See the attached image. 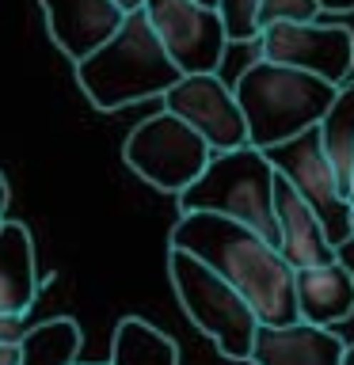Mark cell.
I'll return each mask as SVG.
<instances>
[{
	"label": "cell",
	"instance_id": "cell-19",
	"mask_svg": "<svg viewBox=\"0 0 354 365\" xmlns=\"http://www.w3.org/2000/svg\"><path fill=\"white\" fill-rule=\"evenodd\" d=\"M259 8L263 0H217L228 42H259Z\"/></svg>",
	"mask_w": 354,
	"mask_h": 365
},
{
	"label": "cell",
	"instance_id": "cell-13",
	"mask_svg": "<svg viewBox=\"0 0 354 365\" xmlns=\"http://www.w3.org/2000/svg\"><path fill=\"white\" fill-rule=\"evenodd\" d=\"M347 342L331 327L316 324H285V327H259L251 365H343Z\"/></svg>",
	"mask_w": 354,
	"mask_h": 365
},
{
	"label": "cell",
	"instance_id": "cell-15",
	"mask_svg": "<svg viewBox=\"0 0 354 365\" xmlns=\"http://www.w3.org/2000/svg\"><path fill=\"white\" fill-rule=\"evenodd\" d=\"M39 289L42 278L39 267H34V240L27 225L4 217L0 221V312L27 319Z\"/></svg>",
	"mask_w": 354,
	"mask_h": 365
},
{
	"label": "cell",
	"instance_id": "cell-30",
	"mask_svg": "<svg viewBox=\"0 0 354 365\" xmlns=\"http://www.w3.org/2000/svg\"><path fill=\"white\" fill-rule=\"evenodd\" d=\"M0 221H4V217H0Z\"/></svg>",
	"mask_w": 354,
	"mask_h": 365
},
{
	"label": "cell",
	"instance_id": "cell-20",
	"mask_svg": "<svg viewBox=\"0 0 354 365\" xmlns=\"http://www.w3.org/2000/svg\"><path fill=\"white\" fill-rule=\"evenodd\" d=\"M313 19H320L316 0H263L259 34H263V27H274V23H313Z\"/></svg>",
	"mask_w": 354,
	"mask_h": 365
},
{
	"label": "cell",
	"instance_id": "cell-5",
	"mask_svg": "<svg viewBox=\"0 0 354 365\" xmlns=\"http://www.w3.org/2000/svg\"><path fill=\"white\" fill-rule=\"evenodd\" d=\"M168 278L187 319L213 342L217 354L228 361H251V346L263 324L244 297L183 247H168Z\"/></svg>",
	"mask_w": 354,
	"mask_h": 365
},
{
	"label": "cell",
	"instance_id": "cell-21",
	"mask_svg": "<svg viewBox=\"0 0 354 365\" xmlns=\"http://www.w3.org/2000/svg\"><path fill=\"white\" fill-rule=\"evenodd\" d=\"M23 335H27V327H23V316H4V312H0V342H11V346H19Z\"/></svg>",
	"mask_w": 354,
	"mask_h": 365
},
{
	"label": "cell",
	"instance_id": "cell-16",
	"mask_svg": "<svg viewBox=\"0 0 354 365\" xmlns=\"http://www.w3.org/2000/svg\"><path fill=\"white\" fill-rule=\"evenodd\" d=\"M111 365H179V346L148 319L126 316L111 339Z\"/></svg>",
	"mask_w": 354,
	"mask_h": 365
},
{
	"label": "cell",
	"instance_id": "cell-10",
	"mask_svg": "<svg viewBox=\"0 0 354 365\" xmlns=\"http://www.w3.org/2000/svg\"><path fill=\"white\" fill-rule=\"evenodd\" d=\"M164 110L183 118L191 130H198L213 153H233L248 145V122L236 103V91L217 73L183 76L164 96Z\"/></svg>",
	"mask_w": 354,
	"mask_h": 365
},
{
	"label": "cell",
	"instance_id": "cell-7",
	"mask_svg": "<svg viewBox=\"0 0 354 365\" xmlns=\"http://www.w3.org/2000/svg\"><path fill=\"white\" fill-rule=\"evenodd\" d=\"M263 156H267L270 168L313 205V213L320 217V225H324L331 244L335 247L347 244L354 236V205H350L347 190H343L335 168H331V160L324 153L320 125L290 137V141H282V145L263 148Z\"/></svg>",
	"mask_w": 354,
	"mask_h": 365
},
{
	"label": "cell",
	"instance_id": "cell-8",
	"mask_svg": "<svg viewBox=\"0 0 354 365\" xmlns=\"http://www.w3.org/2000/svg\"><path fill=\"white\" fill-rule=\"evenodd\" d=\"M145 16L183 76L217 73L228 53V34L217 8L198 0H145Z\"/></svg>",
	"mask_w": 354,
	"mask_h": 365
},
{
	"label": "cell",
	"instance_id": "cell-9",
	"mask_svg": "<svg viewBox=\"0 0 354 365\" xmlns=\"http://www.w3.org/2000/svg\"><path fill=\"white\" fill-rule=\"evenodd\" d=\"M259 57L301 73H313L328 84H347L354 73V31L343 23H274L259 34Z\"/></svg>",
	"mask_w": 354,
	"mask_h": 365
},
{
	"label": "cell",
	"instance_id": "cell-12",
	"mask_svg": "<svg viewBox=\"0 0 354 365\" xmlns=\"http://www.w3.org/2000/svg\"><path fill=\"white\" fill-rule=\"evenodd\" d=\"M274 221H278V251L293 270L339 262V247L328 240L320 217L313 213V205L282 175L274 179Z\"/></svg>",
	"mask_w": 354,
	"mask_h": 365
},
{
	"label": "cell",
	"instance_id": "cell-24",
	"mask_svg": "<svg viewBox=\"0 0 354 365\" xmlns=\"http://www.w3.org/2000/svg\"><path fill=\"white\" fill-rule=\"evenodd\" d=\"M114 4H118L126 16H130V11H141V8H145V0H114Z\"/></svg>",
	"mask_w": 354,
	"mask_h": 365
},
{
	"label": "cell",
	"instance_id": "cell-26",
	"mask_svg": "<svg viewBox=\"0 0 354 365\" xmlns=\"http://www.w3.org/2000/svg\"><path fill=\"white\" fill-rule=\"evenodd\" d=\"M343 365H354V342L347 346V358H343Z\"/></svg>",
	"mask_w": 354,
	"mask_h": 365
},
{
	"label": "cell",
	"instance_id": "cell-6",
	"mask_svg": "<svg viewBox=\"0 0 354 365\" xmlns=\"http://www.w3.org/2000/svg\"><path fill=\"white\" fill-rule=\"evenodd\" d=\"M213 148L206 145L198 130H191L171 110H160L141 125H133L122 145V160L133 175H141L148 187L183 194L206 171Z\"/></svg>",
	"mask_w": 354,
	"mask_h": 365
},
{
	"label": "cell",
	"instance_id": "cell-27",
	"mask_svg": "<svg viewBox=\"0 0 354 365\" xmlns=\"http://www.w3.org/2000/svg\"><path fill=\"white\" fill-rule=\"evenodd\" d=\"M198 4H206V8H217V0H198Z\"/></svg>",
	"mask_w": 354,
	"mask_h": 365
},
{
	"label": "cell",
	"instance_id": "cell-23",
	"mask_svg": "<svg viewBox=\"0 0 354 365\" xmlns=\"http://www.w3.org/2000/svg\"><path fill=\"white\" fill-rule=\"evenodd\" d=\"M320 11H354V0H316Z\"/></svg>",
	"mask_w": 354,
	"mask_h": 365
},
{
	"label": "cell",
	"instance_id": "cell-4",
	"mask_svg": "<svg viewBox=\"0 0 354 365\" xmlns=\"http://www.w3.org/2000/svg\"><path fill=\"white\" fill-rule=\"evenodd\" d=\"M274 179H278V171L270 168V160L256 145L233 148V153H213L206 171L179 194V213L228 217V221L256 228L263 240H270L278 247Z\"/></svg>",
	"mask_w": 354,
	"mask_h": 365
},
{
	"label": "cell",
	"instance_id": "cell-22",
	"mask_svg": "<svg viewBox=\"0 0 354 365\" xmlns=\"http://www.w3.org/2000/svg\"><path fill=\"white\" fill-rule=\"evenodd\" d=\"M0 365H19V346H11V342H0Z\"/></svg>",
	"mask_w": 354,
	"mask_h": 365
},
{
	"label": "cell",
	"instance_id": "cell-11",
	"mask_svg": "<svg viewBox=\"0 0 354 365\" xmlns=\"http://www.w3.org/2000/svg\"><path fill=\"white\" fill-rule=\"evenodd\" d=\"M39 4L54 46L73 65L88 61L126 23V11L114 0H39Z\"/></svg>",
	"mask_w": 354,
	"mask_h": 365
},
{
	"label": "cell",
	"instance_id": "cell-14",
	"mask_svg": "<svg viewBox=\"0 0 354 365\" xmlns=\"http://www.w3.org/2000/svg\"><path fill=\"white\" fill-rule=\"evenodd\" d=\"M293 297L297 319L316 327H335L354 316V274L343 262L293 270Z\"/></svg>",
	"mask_w": 354,
	"mask_h": 365
},
{
	"label": "cell",
	"instance_id": "cell-29",
	"mask_svg": "<svg viewBox=\"0 0 354 365\" xmlns=\"http://www.w3.org/2000/svg\"><path fill=\"white\" fill-rule=\"evenodd\" d=\"M350 205H354V182H350Z\"/></svg>",
	"mask_w": 354,
	"mask_h": 365
},
{
	"label": "cell",
	"instance_id": "cell-25",
	"mask_svg": "<svg viewBox=\"0 0 354 365\" xmlns=\"http://www.w3.org/2000/svg\"><path fill=\"white\" fill-rule=\"evenodd\" d=\"M8 213V182H4V175H0V217Z\"/></svg>",
	"mask_w": 354,
	"mask_h": 365
},
{
	"label": "cell",
	"instance_id": "cell-3",
	"mask_svg": "<svg viewBox=\"0 0 354 365\" xmlns=\"http://www.w3.org/2000/svg\"><path fill=\"white\" fill-rule=\"evenodd\" d=\"M233 91L248 122V145L270 148L324 122L339 88L301 68L256 57L236 76Z\"/></svg>",
	"mask_w": 354,
	"mask_h": 365
},
{
	"label": "cell",
	"instance_id": "cell-2",
	"mask_svg": "<svg viewBox=\"0 0 354 365\" xmlns=\"http://www.w3.org/2000/svg\"><path fill=\"white\" fill-rule=\"evenodd\" d=\"M179 80L183 73L168 57L145 8L130 11L118 34L107 46H99L88 61L76 65V84L96 110H122L130 103L156 96L164 99Z\"/></svg>",
	"mask_w": 354,
	"mask_h": 365
},
{
	"label": "cell",
	"instance_id": "cell-18",
	"mask_svg": "<svg viewBox=\"0 0 354 365\" xmlns=\"http://www.w3.org/2000/svg\"><path fill=\"white\" fill-rule=\"evenodd\" d=\"M80 324L69 316L31 327L19 342V365H73L80 358Z\"/></svg>",
	"mask_w": 354,
	"mask_h": 365
},
{
	"label": "cell",
	"instance_id": "cell-28",
	"mask_svg": "<svg viewBox=\"0 0 354 365\" xmlns=\"http://www.w3.org/2000/svg\"><path fill=\"white\" fill-rule=\"evenodd\" d=\"M73 365H91V361H73ZM96 365H99V361H96ZM107 365H111V361H107Z\"/></svg>",
	"mask_w": 354,
	"mask_h": 365
},
{
	"label": "cell",
	"instance_id": "cell-1",
	"mask_svg": "<svg viewBox=\"0 0 354 365\" xmlns=\"http://www.w3.org/2000/svg\"><path fill=\"white\" fill-rule=\"evenodd\" d=\"M168 247L191 251L213 274H221L251 304V312L259 316L263 327L297 324L293 267L256 228L217 217V213H183L176 228H171Z\"/></svg>",
	"mask_w": 354,
	"mask_h": 365
},
{
	"label": "cell",
	"instance_id": "cell-17",
	"mask_svg": "<svg viewBox=\"0 0 354 365\" xmlns=\"http://www.w3.org/2000/svg\"><path fill=\"white\" fill-rule=\"evenodd\" d=\"M320 137H324V153L331 160V168H335L347 198H350V182H354V76L347 84H339L335 103L328 107L324 122H320Z\"/></svg>",
	"mask_w": 354,
	"mask_h": 365
}]
</instances>
